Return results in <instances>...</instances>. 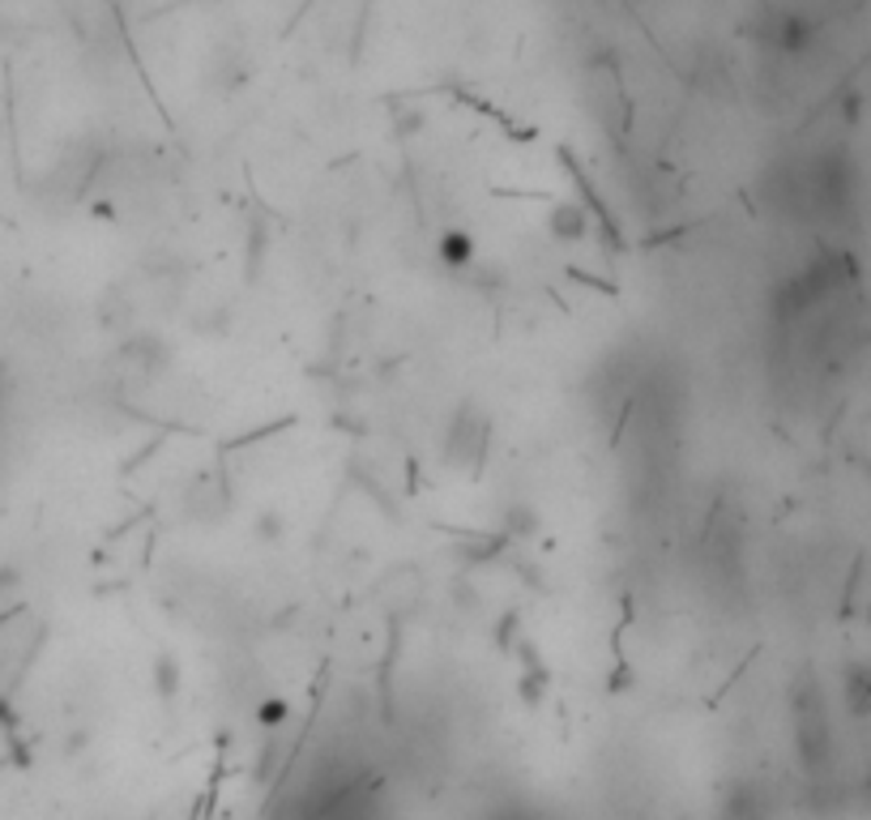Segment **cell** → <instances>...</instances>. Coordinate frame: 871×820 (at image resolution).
<instances>
[{
	"mask_svg": "<svg viewBox=\"0 0 871 820\" xmlns=\"http://www.w3.org/2000/svg\"><path fill=\"white\" fill-rule=\"evenodd\" d=\"M548 231H551V239H585L589 235V214H585V205H577V201H560V205H551V214H548Z\"/></svg>",
	"mask_w": 871,
	"mask_h": 820,
	"instance_id": "obj_1",
	"label": "cell"
},
{
	"mask_svg": "<svg viewBox=\"0 0 871 820\" xmlns=\"http://www.w3.org/2000/svg\"><path fill=\"white\" fill-rule=\"evenodd\" d=\"M436 257H440L445 269H466L475 262V239L466 231H445L440 244H436Z\"/></svg>",
	"mask_w": 871,
	"mask_h": 820,
	"instance_id": "obj_2",
	"label": "cell"
}]
</instances>
